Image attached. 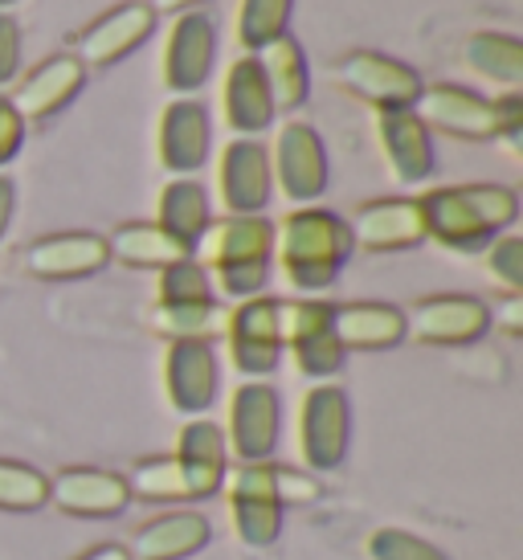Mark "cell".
<instances>
[{
	"instance_id": "cell-34",
	"label": "cell",
	"mask_w": 523,
	"mask_h": 560,
	"mask_svg": "<svg viewBox=\"0 0 523 560\" xmlns=\"http://www.w3.org/2000/svg\"><path fill=\"white\" fill-rule=\"evenodd\" d=\"M176 458H181V463H193V467H200V470L225 475L230 446H225V434L217 430L213 421H188L185 430H181V442H176Z\"/></svg>"
},
{
	"instance_id": "cell-35",
	"label": "cell",
	"mask_w": 523,
	"mask_h": 560,
	"mask_svg": "<svg viewBox=\"0 0 523 560\" xmlns=\"http://www.w3.org/2000/svg\"><path fill=\"white\" fill-rule=\"evenodd\" d=\"M160 303L164 307H185V303H213V287L209 275L197 258L172 262L160 270Z\"/></svg>"
},
{
	"instance_id": "cell-19",
	"label": "cell",
	"mask_w": 523,
	"mask_h": 560,
	"mask_svg": "<svg viewBox=\"0 0 523 560\" xmlns=\"http://www.w3.org/2000/svg\"><path fill=\"white\" fill-rule=\"evenodd\" d=\"M270 188H275V172H270L266 148L258 140L230 143L221 156V197L233 209V218H258L270 205Z\"/></svg>"
},
{
	"instance_id": "cell-20",
	"label": "cell",
	"mask_w": 523,
	"mask_h": 560,
	"mask_svg": "<svg viewBox=\"0 0 523 560\" xmlns=\"http://www.w3.org/2000/svg\"><path fill=\"white\" fill-rule=\"evenodd\" d=\"M352 225L356 246L385 254V249H414L426 242V221H421V205L414 197H385V201L364 205Z\"/></svg>"
},
{
	"instance_id": "cell-10",
	"label": "cell",
	"mask_w": 523,
	"mask_h": 560,
	"mask_svg": "<svg viewBox=\"0 0 523 560\" xmlns=\"http://www.w3.org/2000/svg\"><path fill=\"white\" fill-rule=\"evenodd\" d=\"M491 307L475 295H433L421 299L414 312L405 315V336L417 343H475L491 327Z\"/></svg>"
},
{
	"instance_id": "cell-24",
	"label": "cell",
	"mask_w": 523,
	"mask_h": 560,
	"mask_svg": "<svg viewBox=\"0 0 523 560\" xmlns=\"http://www.w3.org/2000/svg\"><path fill=\"white\" fill-rule=\"evenodd\" d=\"M381 148H385L388 168L397 172V180L417 185L433 172V143L430 127L417 119V110H381Z\"/></svg>"
},
{
	"instance_id": "cell-11",
	"label": "cell",
	"mask_w": 523,
	"mask_h": 560,
	"mask_svg": "<svg viewBox=\"0 0 523 560\" xmlns=\"http://www.w3.org/2000/svg\"><path fill=\"white\" fill-rule=\"evenodd\" d=\"M270 172L278 176L282 192L291 197L294 205H311L327 192V152L319 131L307 124H287L278 131V148H275V164Z\"/></svg>"
},
{
	"instance_id": "cell-12",
	"label": "cell",
	"mask_w": 523,
	"mask_h": 560,
	"mask_svg": "<svg viewBox=\"0 0 523 560\" xmlns=\"http://www.w3.org/2000/svg\"><path fill=\"white\" fill-rule=\"evenodd\" d=\"M225 331H230V357L237 373H246V376L275 373L278 357H282L278 299H246V303L225 319Z\"/></svg>"
},
{
	"instance_id": "cell-33",
	"label": "cell",
	"mask_w": 523,
	"mask_h": 560,
	"mask_svg": "<svg viewBox=\"0 0 523 560\" xmlns=\"http://www.w3.org/2000/svg\"><path fill=\"white\" fill-rule=\"evenodd\" d=\"M152 324L172 336V340H205L217 327H225V315L217 312V303H185V307H155Z\"/></svg>"
},
{
	"instance_id": "cell-13",
	"label": "cell",
	"mask_w": 523,
	"mask_h": 560,
	"mask_svg": "<svg viewBox=\"0 0 523 560\" xmlns=\"http://www.w3.org/2000/svg\"><path fill=\"white\" fill-rule=\"evenodd\" d=\"M155 30V9L148 0H131L111 9L107 16H98L91 30L78 33V62L82 66H115L127 58L131 49H139Z\"/></svg>"
},
{
	"instance_id": "cell-44",
	"label": "cell",
	"mask_w": 523,
	"mask_h": 560,
	"mask_svg": "<svg viewBox=\"0 0 523 560\" xmlns=\"http://www.w3.org/2000/svg\"><path fill=\"white\" fill-rule=\"evenodd\" d=\"M155 13L164 9V13H176V9H193V4H200V0H148Z\"/></svg>"
},
{
	"instance_id": "cell-7",
	"label": "cell",
	"mask_w": 523,
	"mask_h": 560,
	"mask_svg": "<svg viewBox=\"0 0 523 560\" xmlns=\"http://www.w3.org/2000/svg\"><path fill=\"white\" fill-rule=\"evenodd\" d=\"M417 119L426 127H442L446 136H458V140H503L499 103L466 91V86H450V82L421 91Z\"/></svg>"
},
{
	"instance_id": "cell-32",
	"label": "cell",
	"mask_w": 523,
	"mask_h": 560,
	"mask_svg": "<svg viewBox=\"0 0 523 560\" xmlns=\"http://www.w3.org/2000/svg\"><path fill=\"white\" fill-rule=\"evenodd\" d=\"M294 0H242V46L246 49H266L270 42L287 37V21H291Z\"/></svg>"
},
{
	"instance_id": "cell-14",
	"label": "cell",
	"mask_w": 523,
	"mask_h": 560,
	"mask_svg": "<svg viewBox=\"0 0 523 560\" xmlns=\"http://www.w3.org/2000/svg\"><path fill=\"white\" fill-rule=\"evenodd\" d=\"M49 503L78 520H107L131 503L124 475L98 467H66L49 479Z\"/></svg>"
},
{
	"instance_id": "cell-16",
	"label": "cell",
	"mask_w": 523,
	"mask_h": 560,
	"mask_svg": "<svg viewBox=\"0 0 523 560\" xmlns=\"http://www.w3.org/2000/svg\"><path fill=\"white\" fill-rule=\"evenodd\" d=\"M217 357L209 340H172L164 357V389L176 413H205L217 401Z\"/></svg>"
},
{
	"instance_id": "cell-43",
	"label": "cell",
	"mask_w": 523,
	"mask_h": 560,
	"mask_svg": "<svg viewBox=\"0 0 523 560\" xmlns=\"http://www.w3.org/2000/svg\"><path fill=\"white\" fill-rule=\"evenodd\" d=\"M520 315H523V303H520V299H511V303H508V312H503V324H508V331H511V336H520Z\"/></svg>"
},
{
	"instance_id": "cell-17",
	"label": "cell",
	"mask_w": 523,
	"mask_h": 560,
	"mask_svg": "<svg viewBox=\"0 0 523 560\" xmlns=\"http://www.w3.org/2000/svg\"><path fill=\"white\" fill-rule=\"evenodd\" d=\"M217 58V30L205 13H185L168 33V49H164V82L168 91L188 94L200 91L205 79L213 74Z\"/></svg>"
},
{
	"instance_id": "cell-8",
	"label": "cell",
	"mask_w": 523,
	"mask_h": 560,
	"mask_svg": "<svg viewBox=\"0 0 523 560\" xmlns=\"http://www.w3.org/2000/svg\"><path fill=\"white\" fill-rule=\"evenodd\" d=\"M278 425H282V405L278 393L262 381H246L230 401V446L237 463H270L278 446Z\"/></svg>"
},
{
	"instance_id": "cell-9",
	"label": "cell",
	"mask_w": 523,
	"mask_h": 560,
	"mask_svg": "<svg viewBox=\"0 0 523 560\" xmlns=\"http://www.w3.org/2000/svg\"><path fill=\"white\" fill-rule=\"evenodd\" d=\"M339 82L352 94L376 103L381 110H414L417 98H421V79L417 70H409L397 58H385V54H372V49H360V54H348L339 62Z\"/></svg>"
},
{
	"instance_id": "cell-21",
	"label": "cell",
	"mask_w": 523,
	"mask_h": 560,
	"mask_svg": "<svg viewBox=\"0 0 523 560\" xmlns=\"http://www.w3.org/2000/svg\"><path fill=\"white\" fill-rule=\"evenodd\" d=\"M86 82V66L78 62L74 54H54L49 62H42L30 79L16 86V94L9 98L16 107V115L30 124V119H49L82 91Z\"/></svg>"
},
{
	"instance_id": "cell-23",
	"label": "cell",
	"mask_w": 523,
	"mask_h": 560,
	"mask_svg": "<svg viewBox=\"0 0 523 560\" xmlns=\"http://www.w3.org/2000/svg\"><path fill=\"white\" fill-rule=\"evenodd\" d=\"M332 336L348 352H381L405 340V312L393 303H344L332 307Z\"/></svg>"
},
{
	"instance_id": "cell-38",
	"label": "cell",
	"mask_w": 523,
	"mask_h": 560,
	"mask_svg": "<svg viewBox=\"0 0 523 560\" xmlns=\"http://www.w3.org/2000/svg\"><path fill=\"white\" fill-rule=\"evenodd\" d=\"M487 270L503 282L508 291H523V242L520 237H495L487 254Z\"/></svg>"
},
{
	"instance_id": "cell-36",
	"label": "cell",
	"mask_w": 523,
	"mask_h": 560,
	"mask_svg": "<svg viewBox=\"0 0 523 560\" xmlns=\"http://www.w3.org/2000/svg\"><path fill=\"white\" fill-rule=\"evenodd\" d=\"M372 560H446V552L405 528H376L369 536Z\"/></svg>"
},
{
	"instance_id": "cell-41",
	"label": "cell",
	"mask_w": 523,
	"mask_h": 560,
	"mask_svg": "<svg viewBox=\"0 0 523 560\" xmlns=\"http://www.w3.org/2000/svg\"><path fill=\"white\" fill-rule=\"evenodd\" d=\"M13 205H16V188L9 176H0V242L9 234V225H13Z\"/></svg>"
},
{
	"instance_id": "cell-2",
	"label": "cell",
	"mask_w": 523,
	"mask_h": 560,
	"mask_svg": "<svg viewBox=\"0 0 523 560\" xmlns=\"http://www.w3.org/2000/svg\"><path fill=\"white\" fill-rule=\"evenodd\" d=\"M275 249L299 291H324L356 249L352 225L327 209H299L275 230Z\"/></svg>"
},
{
	"instance_id": "cell-29",
	"label": "cell",
	"mask_w": 523,
	"mask_h": 560,
	"mask_svg": "<svg viewBox=\"0 0 523 560\" xmlns=\"http://www.w3.org/2000/svg\"><path fill=\"white\" fill-rule=\"evenodd\" d=\"M107 249H111V258H119L124 266H152V270H164V266H172V262L193 258V249L181 246L176 237H168L160 225H143V221L119 225V230L107 237Z\"/></svg>"
},
{
	"instance_id": "cell-42",
	"label": "cell",
	"mask_w": 523,
	"mask_h": 560,
	"mask_svg": "<svg viewBox=\"0 0 523 560\" xmlns=\"http://www.w3.org/2000/svg\"><path fill=\"white\" fill-rule=\"evenodd\" d=\"M78 560H131V552L124 545H98L91 552H82Z\"/></svg>"
},
{
	"instance_id": "cell-31",
	"label": "cell",
	"mask_w": 523,
	"mask_h": 560,
	"mask_svg": "<svg viewBox=\"0 0 523 560\" xmlns=\"http://www.w3.org/2000/svg\"><path fill=\"white\" fill-rule=\"evenodd\" d=\"M49 503V479L37 467L0 458V512H37Z\"/></svg>"
},
{
	"instance_id": "cell-39",
	"label": "cell",
	"mask_w": 523,
	"mask_h": 560,
	"mask_svg": "<svg viewBox=\"0 0 523 560\" xmlns=\"http://www.w3.org/2000/svg\"><path fill=\"white\" fill-rule=\"evenodd\" d=\"M21 70V30L9 13H0V86L16 79Z\"/></svg>"
},
{
	"instance_id": "cell-15",
	"label": "cell",
	"mask_w": 523,
	"mask_h": 560,
	"mask_svg": "<svg viewBox=\"0 0 523 560\" xmlns=\"http://www.w3.org/2000/svg\"><path fill=\"white\" fill-rule=\"evenodd\" d=\"M127 491L143 503H181V499H209L221 491L225 475L217 470H200L193 463H181L176 454H160V458H143L127 475Z\"/></svg>"
},
{
	"instance_id": "cell-1",
	"label": "cell",
	"mask_w": 523,
	"mask_h": 560,
	"mask_svg": "<svg viewBox=\"0 0 523 560\" xmlns=\"http://www.w3.org/2000/svg\"><path fill=\"white\" fill-rule=\"evenodd\" d=\"M421 221L426 237L446 249H483L520 218V197L503 185H458L433 188L421 197Z\"/></svg>"
},
{
	"instance_id": "cell-25",
	"label": "cell",
	"mask_w": 523,
	"mask_h": 560,
	"mask_svg": "<svg viewBox=\"0 0 523 560\" xmlns=\"http://www.w3.org/2000/svg\"><path fill=\"white\" fill-rule=\"evenodd\" d=\"M209 520L197 512H168L148 520L131 536V560H185L209 545Z\"/></svg>"
},
{
	"instance_id": "cell-37",
	"label": "cell",
	"mask_w": 523,
	"mask_h": 560,
	"mask_svg": "<svg viewBox=\"0 0 523 560\" xmlns=\"http://www.w3.org/2000/svg\"><path fill=\"white\" fill-rule=\"evenodd\" d=\"M270 487H275V499L278 508H307L319 499V479L311 475V470H299V467H275L270 463Z\"/></svg>"
},
{
	"instance_id": "cell-5",
	"label": "cell",
	"mask_w": 523,
	"mask_h": 560,
	"mask_svg": "<svg viewBox=\"0 0 523 560\" xmlns=\"http://www.w3.org/2000/svg\"><path fill=\"white\" fill-rule=\"evenodd\" d=\"M278 336L294 352L303 376H336L344 364V348L332 336V307L327 303H278Z\"/></svg>"
},
{
	"instance_id": "cell-40",
	"label": "cell",
	"mask_w": 523,
	"mask_h": 560,
	"mask_svg": "<svg viewBox=\"0 0 523 560\" xmlns=\"http://www.w3.org/2000/svg\"><path fill=\"white\" fill-rule=\"evenodd\" d=\"M21 143H25V119L9 98H0V164H9L21 152Z\"/></svg>"
},
{
	"instance_id": "cell-26",
	"label": "cell",
	"mask_w": 523,
	"mask_h": 560,
	"mask_svg": "<svg viewBox=\"0 0 523 560\" xmlns=\"http://www.w3.org/2000/svg\"><path fill=\"white\" fill-rule=\"evenodd\" d=\"M225 119L242 136H258L275 124V98H270L258 58L233 62L230 79H225Z\"/></svg>"
},
{
	"instance_id": "cell-4",
	"label": "cell",
	"mask_w": 523,
	"mask_h": 560,
	"mask_svg": "<svg viewBox=\"0 0 523 560\" xmlns=\"http://www.w3.org/2000/svg\"><path fill=\"white\" fill-rule=\"evenodd\" d=\"M352 442V405L339 385H315L299 409V454L303 467L336 470Z\"/></svg>"
},
{
	"instance_id": "cell-27",
	"label": "cell",
	"mask_w": 523,
	"mask_h": 560,
	"mask_svg": "<svg viewBox=\"0 0 523 560\" xmlns=\"http://www.w3.org/2000/svg\"><path fill=\"white\" fill-rule=\"evenodd\" d=\"M262 58V74H266V86H270V98H275V110H294L307 103V58H303V46L294 37H278L266 49H258Z\"/></svg>"
},
{
	"instance_id": "cell-22",
	"label": "cell",
	"mask_w": 523,
	"mask_h": 560,
	"mask_svg": "<svg viewBox=\"0 0 523 560\" xmlns=\"http://www.w3.org/2000/svg\"><path fill=\"white\" fill-rule=\"evenodd\" d=\"M209 110L193 98H176L160 119V164L168 172H197L209 160Z\"/></svg>"
},
{
	"instance_id": "cell-6",
	"label": "cell",
	"mask_w": 523,
	"mask_h": 560,
	"mask_svg": "<svg viewBox=\"0 0 523 560\" xmlns=\"http://www.w3.org/2000/svg\"><path fill=\"white\" fill-rule=\"evenodd\" d=\"M221 487H230L233 532L246 548H270L282 532V508L270 487V463H242L225 475Z\"/></svg>"
},
{
	"instance_id": "cell-3",
	"label": "cell",
	"mask_w": 523,
	"mask_h": 560,
	"mask_svg": "<svg viewBox=\"0 0 523 560\" xmlns=\"http://www.w3.org/2000/svg\"><path fill=\"white\" fill-rule=\"evenodd\" d=\"M197 246H205V258L217 266L225 295L258 299V291L270 279V254H275V225L266 218H225L221 225H209Z\"/></svg>"
},
{
	"instance_id": "cell-45",
	"label": "cell",
	"mask_w": 523,
	"mask_h": 560,
	"mask_svg": "<svg viewBox=\"0 0 523 560\" xmlns=\"http://www.w3.org/2000/svg\"><path fill=\"white\" fill-rule=\"evenodd\" d=\"M9 4H16V0H0V9H9Z\"/></svg>"
},
{
	"instance_id": "cell-30",
	"label": "cell",
	"mask_w": 523,
	"mask_h": 560,
	"mask_svg": "<svg viewBox=\"0 0 523 560\" xmlns=\"http://www.w3.org/2000/svg\"><path fill=\"white\" fill-rule=\"evenodd\" d=\"M466 62L475 66L483 79H495L515 91L523 82V42L508 33H475L466 42Z\"/></svg>"
},
{
	"instance_id": "cell-18",
	"label": "cell",
	"mask_w": 523,
	"mask_h": 560,
	"mask_svg": "<svg viewBox=\"0 0 523 560\" xmlns=\"http://www.w3.org/2000/svg\"><path fill=\"white\" fill-rule=\"evenodd\" d=\"M111 262L107 237L98 234H49L42 242H33L25 249V270L33 279L66 282V279H86L94 270H103Z\"/></svg>"
},
{
	"instance_id": "cell-28",
	"label": "cell",
	"mask_w": 523,
	"mask_h": 560,
	"mask_svg": "<svg viewBox=\"0 0 523 560\" xmlns=\"http://www.w3.org/2000/svg\"><path fill=\"white\" fill-rule=\"evenodd\" d=\"M155 225L168 237H176L181 246L197 249V242L209 230V197H205V188L197 180H188V176L172 180L160 192V221Z\"/></svg>"
}]
</instances>
